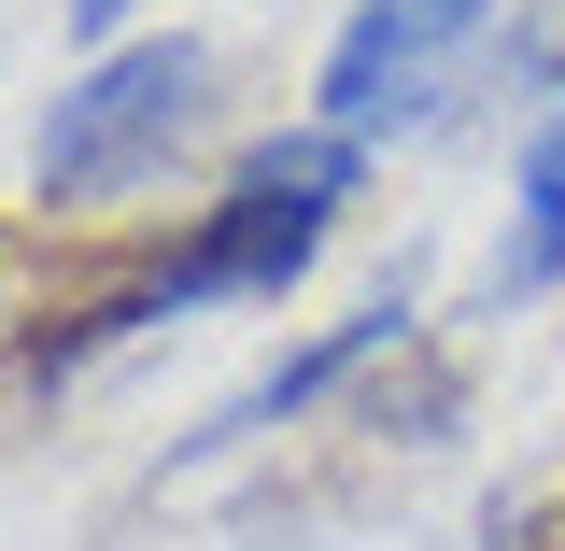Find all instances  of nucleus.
Returning <instances> with one entry per match:
<instances>
[{
	"mask_svg": "<svg viewBox=\"0 0 565 551\" xmlns=\"http://www.w3.org/2000/svg\"><path fill=\"white\" fill-rule=\"evenodd\" d=\"M57 14H71V43H85V57H99V43H128V29H141V0H57Z\"/></svg>",
	"mask_w": 565,
	"mask_h": 551,
	"instance_id": "423d86ee",
	"label": "nucleus"
},
{
	"mask_svg": "<svg viewBox=\"0 0 565 551\" xmlns=\"http://www.w3.org/2000/svg\"><path fill=\"white\" fill-rule=\"evenodd\" d=\"M353 184H367V141L326 128V114H297V128H269L226 184H212L156 255H128V269L99 283V297H71V311H43V340H29V382H71V368H99V353H128L141 326H184V311H255V297H282V283L311 269L326 241H340Z\"/></svg>",
	"mask_w": 565,
	"mask_h": 551,
	"instance_id": "f257e3e1",
	"label": "nucleus"
},
{
	"mask_svg": "<svg viewBox=\"0 0 565 551\" xmlns=\"http://www.w3.org/2000/svg\"><path fill=\"white\" fill-rule=\"evenodd\" d=\"M565 283V71L523 128V170H509V241H494V297H537Z\"/></svg>",
	"mask_w": 565,
	"mask_h": 551,
	"instance_id": "39448f33",
	"label": "nucleus"
},
{
	"mask_svg": "<svg viewBox=\"0 0 565 551\" xmlns=\"http://www.w3.org/2000/svg\"><path fill=\"white\" fill-rule=\"evenodd\" d=\"M411 340H424V311H411V297H367V311H340V326H311L297 353H269V368H255L226 411H199V438H184V453H255V438L311 424L340 382H367L382 353H411Z\"/></svg>",
	"mask_w": 565,
	"mask_h": 551,
	"instance_id": "20e7f679",
	"label": "nucleus"
},
{
	"mask_svg": "<svg viewBox=\"0 0 565 551\" xmlns=\"http://www.w3.org/2000/svg\"><path fill=\"white\" fill-rule=\"evenodd\" d=\"M212 128V43L199 29H128L71 71L29 128V199L43 212H128L141 184H170V156Z\"/></svg>",
	"mask_w": 565,
	"mask_h": 551,
	"instance_id": "f03ea898",
	"label": "nucleus"
},
{
	"mask_svg": "<svg viewBox=\"0 0 565 551\" xmlns=\"http://www.w3.org/2000/svg\"><path fill=\"white\" fill-rule=\"evenodd\" d=\"M481 43H494V0H353L340 43H326V71H311V114L353 128V141L424 128Z\"/></svg>",
	"mask_w": 565,
	"mask_h": 551,
	"instance_id": "7ed1b4c3",
	"label": "nucleus"
}]
</instances>
